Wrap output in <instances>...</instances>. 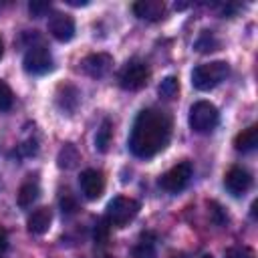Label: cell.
Listing matches in <instances>:
<instances>
[{
	"mask_svg": "<svg viewBox=\"0 0 258 258\" xmlns=\"http://www.w3.org/2000/svg\"><path fill=\"white\" fill-rule=\"evenodd\" d=\"M60 91H64V95L62 93H58V105H60V109H64V111H75V107H77V103H79V91L75 89V87H71V85H64V87H60Z\"/></svg>",
	"mask_w": 258,
	"mask_h": 258,
	"instance_id": "obj_17",
	"label": "cell"
},
{
	"mask_svg": "<svg viewBox=\"0 0 258 258\" xmlns=\"http://www.w3.org/2000/svg\"><path fill=\"white\" fill-rule=\"evenodd\" d=\"M111 139H113V123L109 119H105L101 123V127L97 129V135H95V149L105 153L111 145Z\"/></svg>",
	"mask_w": 258,
	"mask_h": 258,
	"instance_id": "obj_16",
	"label": "cell"
},
{
	"mask_svg": "<svg viewBox=\"0 0 258 258\" xmlns=\"http://www.w3.org/2000/svg\"><path fill=\"white\" fill-rule=\"evenodd\" d=\"M133 12L141 18V20H149V22H157L163 18L165 14V6L161 0H137L133 4Z\"/></svg>",
	"mask_w": 258,
	"mask_h": 258,
	"instance_id": "obj_12",
	"label": "cell"
},
{
	"mask_svg": "<svg viewBox=\"0 0 258 258\" xmlns=\"http://www.w3.org/2000/svg\"><path fill=\"white\" fill-rule=\"evenodd\" d=\"M133 256H135V258H155V246H153V242L141 240V242L135 246Z\"/></svg>",
	"mask_w": 258,
	"mask_h": 258,
	"instance_id": "obj_23",
	"label": "cell"
},
{
	"mask_svg": "<svg viewBox=\"0 0 258 258\" xmlns=\"http://www.w3.org/2000/svg\"><path fill=\"white\" fill-rule=\"evenodd\" d=\"M171 137V117L163 109H143L133 123L129 135V149L135 157L147 159L163 151Z\"/></svg>",
	"mask_w": 258,
	"mask_h": 258,
	"instance_id": "obj_1",
	"label": "cell"
},
{
	"mask_svg": "<svg viewBox=\"0 0 258 258\" xmlns=\"http://www.w3.org/2000/svg\"><path fill=\"white\" fill-rule=\"evenodd\" d=\"M224 185H226V189L232 196L240 198V196H244L250 189L252 175L246 169H242V167H230L228 173H226V177H224Z\"/></svg>",
	"mask_w": 258,
	"mask_h": 258,
	"instance_id": "obj_10",
	"label": "cell"
},
{
	"mask_svg": "<svg viewBox=\"0 0 258 258\" xmlns=\"http://www.w3.org/2000/svg\"><path fill=\"white\" fill-rule=\"evenodd\" d=\"M109 228H111V224H109L107 218H99V220H97V224H95V228H93V238H95L97 244H105V242H107V238H109Z\"/></svg>",
	"mask_w": 258,
	"mask_h": 258,
	"instance_id": "obj_21",
	"label": "cell"
},
{
	"mask_svg": "<svg viewBox=\"0 0 258 258\" xmlns=\"http://www.w3.org/2000/svg\"><path fill=\"white\" fill-rule=\"evenodd\" d=\"M228 75H230V67L224 60H214V62L198 64L191 71V85L198 91H212L222 81H226Z\"/></svg>",
	"mask_w": 258,
	"mask_h": 258,
	"instance_id": "obj_2",
	"label": "cell"
},
{
	"mask_svg": "<svg viewBox=\"0 0 258 258\" xmlns=\"http://www.w3.org/2000/svg\"><path fill=\"white\" fill-rule=\"evenodd\" d=\"M187 121L196 133H210L216 129V125L220 121V113H218L216 105H212L210 101H196L189 107Z\"/></svg>",
	"mask_w": 258,
	"mask_h": 258,
	"instance_id": "obj_3",
	"label": "cell"
},
{
	"mask_svg": "<svg viewBox=\"0 0 258 258\" xmlns=\"http://www.w3.org/2000/svg\"><path fill=\"white\" fill-rule=\"evenodd\" d=\"M218 46H220V42H218L216 36H214L212 32H208V30H204L202 36L196 40V48H198L200 52H212V50H216Z\"/></svg>",
	"mask_w": 258,
	"mask_h": 258,
	"instance_id": "obj_20",
	"label": "cell"
},
{
	"mask_svg": "<svg viewBox=\"0 0 258 258\" xmlns=\"http://www.w3.org/2000/svg\"><path fill=\"white\" fill-rule=\"evenodd\" d=\"M210 208H212V214L216 216V222H218V224H226V222H228V216H224V214H222V208H220L216 202H212V204H210Z\"/></svg>",
	"mask_w": 258,
	"mask_h": 258,
	"instance_id": "obj_27",
	"label": "cell"
},
{
	"mask_svg": "<svg viewBox=\"0 0 258 258\" xmlns=\"http://www.w3.org/2000/svg\"><path fill=\"white\" fill-rule=\"evenodd\" d=\"M224 258H256V254L248 246H232L224 252Z\"/></svg>",
	"mask_w": 258,
	"mask_h": 258,
	"instance_id": "obj_24",
	"label": "cell"
},
{
	"mask_svg": "<svg viewBox=\"0 0 258 258\" xmlns=\"http://www.w3.org/2000/svg\"><path fill=\"white\" fill-rule=\"evenodd\" d=\"M177 91H179V83H177V79L175 77H165L161 83H159V87H157V93H159V97H163V99H173L175 95H177Z\"/></svg>",
	"mask_w": 258,
	"mask_h": 258,
	"instance_id": "obj_19",
	"label": "cell"
},
{
	"mask_svg": "<svg viewBox=\"0 0 258 258\" xmlns=\"http://www.w3.org/2000/svg\"><path fill=\"white\" fill-rule=\"evenodd\" d=\"M24 71L30 75H44L52 71V54L44 44H30L22 58Z\"/></svg>",
	"mask_w": 258,
	"mask_h": 258,
	"instance_id": "obj_6",
	"label": "cell"
},
{
	"mask_svg": "<svg viewBox=\"0 0 258 258\" xmlns=\"http://www.w3.org/2000/svg\"><path fill=\"white\" fill-rule=\"evenodd\" d=\"M256 145H258V127H256V125L246 127V129H244L242 133H238L236 139H234V147H236L238 151H242V153L254 151Z\"/></svg>",
	"mask_w": 258,
	"mask_h": 258,
	"instance_id": "obj_14",
	"label": "cell"
},
{
	"mask_svg": "<svg viewBox=\"0 0 258 258\" xmlns=\"http://www.w3.org/2000/svg\"><path fill=\"white\" fill-rule=\"evenodd\" d=\"M77 161H79V153H77L75 145L67 143V145L60 149V153H58V165H60V167H67V169H71V167H75V165H77Z\"/></svg>",
	"mask_w": 258,
	"mask_h": 258,
	"instance_id": "obj_18",
	"label": "cell"
},
{
	"mask_svg": "<svg viewBox=\"0 0 258 258\" xmlns=\"http://www.w3.org/2000/svg\"><path fill=\"white\" fill-rule=\"evenodd\" d=\"M173 258H185V256H183V254H179V256H173Z\"/></svg>",
	"mask_w": 258,
	"mask_h": 258,
	"instance_id": "obj_32",
	"label": "cell"
},
{
	"mask_svg": "<svg viewBox=\"0 0 258 258\" xmlns=\"http://www.w3.org/2000/svg\"><path fill=\"white\" fill-rule=\"evenodd\" d=\"M6 248H8V234H6L4 228H0V254H2Z\"/></svg>",
	"mask_w": 258,
	"mask_h": 258,
	"instance_id": "obj_28",
	"label": "cell"
},
{
	"mask_svg": "<svg viewBox=\"0 0 258 258\" xmlns=\"http://www.w3.org/2000/svg\"><path fill=\"white\" fill-rule=\"evenodd\" d=\"M202 258H214V256H212V254H204Z\"/></svg>",
	"mask_w": 258,
	"mask_h": 258,
	"instance_id": "obj_31",
	"label": "cell"
},
{
	"mask_svg": "<svg viewBox=\"0 0 258 258\" xmlns=\"http://www.w3.org/2000/svg\"><path fill=\"white\" fill-rule=\"evenodd\" d=\"M50 222H52V214L48 208H36L30 216H28V232L34 234V236H42L44 232H48L50 228Z\"/></svg>",
	"mask_w": 258,
	"mask_h": 258,
	"instance_id": "obj_13",
	"label": "cell"
},
{
	"mask_svg": "<svg viewBox=\"0 0 258 258\" xmlns=\"http://www.w3.org/2000/svg\"><path fill=\"white\" fill-rule=\"evenodd\" d=\"M139 212V204L131 198L117 196L107 204V220L111 226H125Z\"/></svg>",
	"mask_w": 258,
	"mask_h": 258,
	"instance_id": "obj_5",
	"label": "cell"
},
{
	"mask_svg": "<svg viewBox=\"0 0 258 258\" xmlns=\"http://www.w3.org/2000/svg\"><path fill=\"white\" fill-rule=\"evenodd\" d=\"M2 54H4V42H2V38H0V58H2Z\"/></svg>",
	"mask_w": 258,
	"mask_h": 258,
	"instance_id": "obj_30",
	"label": "cell"
},
{
	"mask_svg": "<svg viewBox=\"0 0 258 258\" xmlns=\"http://www.w3.org/2000/svg\"><path fill=\"white\" fill-rule=\"evenodd\" d=\"M14 103V95L12 89L8 87L6 81H0V111H8Z\"/></svg>",
	"mask_w": 258,
	"mask_h": 258,
	"instance_id": "obj_22",
	"label": "cell"
},
{
	"mask_svg": "<svg viewBox=\"0 0 258 258\" xmlns=\"http://www.w3.org/2000/svg\"><path fill=\"white\" fill-rule=\"evenodd\" d=\"M60 208H62V214H73L77 210V202L71 198V194H64L60 198Z\"/></svg>",
	"mask_w": 258,
	"mask_h": 258,
	"instance_id": "obj_26",
	"label": "cell"
},
{
	"mask_svg": "<svg viewBox=\"0 0 258 258\" xmlns=\"http://www.w3.org/2000/svg\"><path fill=\"white\" fill-rule=\"evenodd\" d=\"M149 79V69L143 60L139 58H131L123 64V69L119 71V85L125 91H139L147 85Z\"/></svg>",
	"mask_w": 258,
	"mask_h": 258,
	"instance_id": "obj_4",
	"label": "cell"
},
{
	"mask_svg": "<svg viewBox=\"0 0 258 258\" xmlns=\"http://www.w3.org/2000/svg\"><path fill=\"white\" fill-rule=\"evenodd\" d=\"M79 185L87 200H99L105 191V175L103 171L93 169V167L83 169L79 175Z\"/></svg>",
	"mask_w": 258,
	"mask_h": 258,
	"instance_id": "obj_8",
	"label": "cell"
},
{
	"mask_svg": "<svg viewBox=\"0 0 258 258\" xmlns=\"http://www.w3.org/2000/svg\"><path fill=\"white\" fill-rule=\"evenodd\" d=\"M67 4L69 6H87L89 0H67Z\"/></svg>",
	"mask_w": 258,
	"mask_h": 258,
	"instance_id": "obj_29",
	"label": "cell"
},
{
	"mask_svg": "<svg viewBox=\"0 0 258 258\" xmlns=\"http://www.w3.org/2000/svg\"><path fill=\"white\" fill-rule=\"evenodd\" d=\"M48 32L58 42H69L75 36V20L64 12H52L48 18Z\"/></svg>",
	"mask_w": 258,
	"mask_h": 258,
	"instance_id": "obj_9",
	"label": "cell"
},
{
	"mask_svg": "<svg viewBox=\"0 0 258 258\" xmlns=\"http://www.w3.org/2000/svg\"><path fill=\"white\" fill-rule=\"evenodd\" d=\"M111 67H113V56L107 52H95L83 60V71L93 79L105 77L111 71Z\"/></svg>",
	"mask_w": 258,
	"mask_h": 258,
	"instance_id": "obj_11",
	"label": "cell"
},
{
	"mask_svg": "<svg viewBox=\"0 0 258 258\" xmlns=\"http://www.w3.org/2000/svg\"><path fill=\"white\" fill-rule=\"evenodd\" d=\"M48 10H50V2H44V0H32V2L28 4V12H30L34 18L44 16Z\"/></svg>",
	"mask_w": 258,
	"mask_h": 258,
	"instance_id": "obj_25",
	"label": "cell"
},
{
	"mask_svg": "<svg viewBox=\"0 0 258 258\" xmlns=\"http://www.w3.org/2000/svg\"><path fill=\"white\" fill-rule=\"evenodd\" d=\"M191 173H194V165L189 161H179L159 177V185L169 194H177L189 183Z\"/></svg>",
	"mask_w": 258,
	"mask_h": 258,
	"instance_id": "obj_7",
	"label": "cell"
},
{
	"mask_svg": "<svg viewBox=\"0 0 258 258\" xmlns=\"http://www.w3.org/2000/svg\"><path fill=\"white\" fill-rule=\"evenodd\" d=\"M38 194H40V187H38L36 181H24L18 189V206L20 208H30L38 200Z\"/></svg>",
	"mask_w": 258,
	"mask_h": 258,
	"instance_id": "obj_15",
	"label": "cell"
},
{
	"mask_svg": "<svg viewBox=\"0 0 258 258\" xmlns=\"http://www.w3.org/2000/svg\"><path fill=\"white\" fill-rule=\"evenodd\" d=\"M101 258H113V256H109V254H105V256H101Z\"/></svg>",
	"mask_w": 258,
	"mask_h": 258,
	"instance_id": "obj_33",
	"label": "cell"
}]
</instances>
